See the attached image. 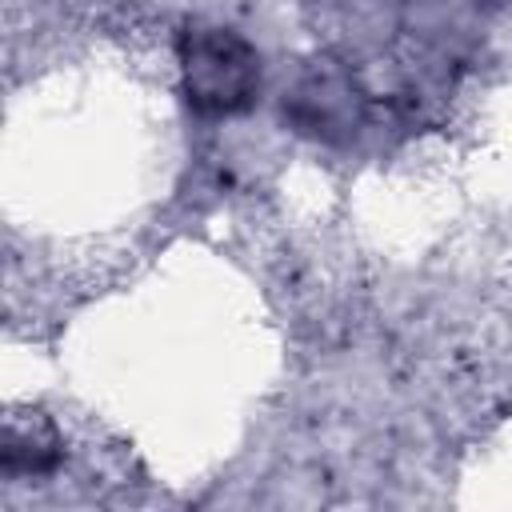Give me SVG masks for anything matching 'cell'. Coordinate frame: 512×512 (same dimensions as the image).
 I'll list each match as a JSON object with an SVG mask.
<instances>
[{"instance_id": "2", "label": "cell", "mask_w": 512, "mask_h": 512, "mask_svg": "<svg viewBox=\"0 0 512 512\" xmlns=\"http://www.w3.org/2000/svg\"><path fill=\"white\" fill-rule=\"evenodd\" d=\"M284 116L296 132L316 136L324 144H340L360 128L364 96H360V88L344 64L316 60L284 92Z\"/></svg>"}, {"instance_id": "1", "label": "cell", "mask_w": 512, "mask_h": 512, "mask_svg": "<svg viewBox=\"0 0 512 512\" xmlns=\"http://www.w3.org/2000/svg\"><path fill=\"white\" fill-rule=\"evenodd\" d=\"M180 84L200 116H236L260 92V52L232 28L188 24L176 40Z\"/></svg>"}, {"instance_id": "3", "label": "cell", "mask_w": 512, "mask_h": 512, "mask_svg": "<svg viewBox=\"0 0 512 512\" xmlns=\"http://www.w3.org/2000/svg\"><path fill=\"white\" fill-rule=\"evenodd\" d=\"M64 440L56 424L40 412H28L24 420H8L4 428V472L8 476H44L60 464Z\"/></svg>"}]
</instances>
